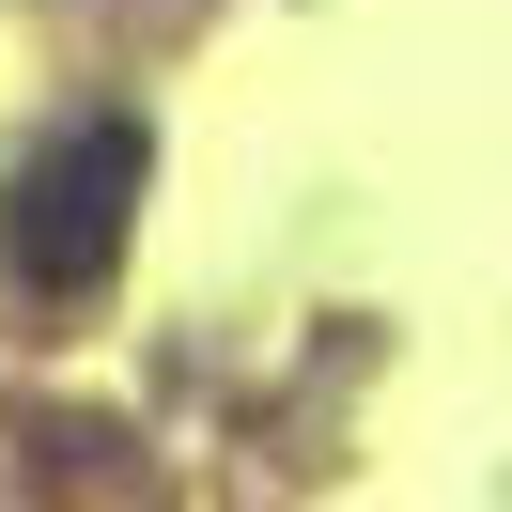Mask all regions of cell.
Masks as SVG:
<instances>
[{"label": "cell", "instance_id": "cell-1", "mask_svg": "<svg viewBox=\"0 0 512 512\" xmlns=\"http://www.w3.org/2000/svg\"><path fill=\"white\" fill-rule=\"evenodd\" d=\"M125 218H140V125H63L0 187V249L47 295H94L109 264H125Z\"/></svg>", "mask_w": 512, "mask_h": 512}]
</instances>
